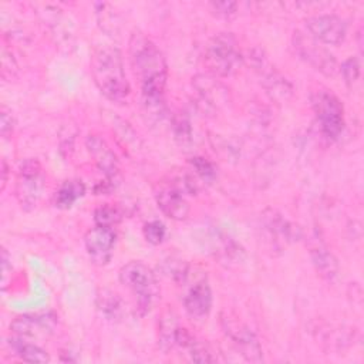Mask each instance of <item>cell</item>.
Masks as SVG:
<instances>
[{"label":"cell","mask_w":364,"mask_h":364,"mask_svg":"<svg viewBox=\"0 0 364 364\" xmlns=\"http://www.w3.org/2000/svg\"><path fill=\"white\" fill-rule=\"evenodd\" d=\"M222 326L226 336L232 340L237 351L247 360L259 363L263 360L260 343L255 333L242 321L232 320L230 317H222Z\"/></svg>","instance_id":"cell-10"},{"label":"cell","mask_w":364,"mask_h":364,"mask_svg":"<svg viewBox=\"0 0 364 364\" xmlns=\"http://www.w3.org/2000/svg\"><path fill=\"white\" fill-rule=\"evenodd\" d=\"M263 223L270 236L277 237L276 240H290L294 236V228L274 210H269V215L263 216Z\"/></svg>","instance_id":"cell-21"},{"label":"cell","mask_w":364,"mask_h":364,"mask_svg":"<svg viewBox=\"0 0 364 364\" xmlns=\"http://www.w3.org/2000/svg\"><path fill=\"white\" fill-rule=\"evenodd\" d=\"M213 13L222 18H230L237 11V3L235 1H213L209 4Z\"/></svg>","instance_id":"cell-29"},{"label":"cell","mask_w":364,"mask_h":364,"mask_svg":"<svg viewBox=\"0 0 364 364\" xmlns=\"http://www.w3.org/2000/svg\"><path fill=\"white\" fill-rule=\"evenodd\" d=\"M310 257L311 263L316 269V272L323 277L324 280H334L338 274V263L334 255L323 245H316L310 249Z\"/></svg>","instance_id":"cell-16"},{"label":"cell","mask_w":364,"mask_h":364,"mask_svg":"<svg viewBox=\"0 0 364 364\" xmlns=\"http://www.w3.org/2000/svg\"><path fill=\"white\" fill-rule=\"evenodd\" d=\"M313 111L321 134L328 139H336L344 129V107L341 101L328 90H318L311 98Z\"/></svg>","instance_id":"cell-5"},{"label":"cell","mask_w":364,"mask_h":364,"mask_svg":"<svg viewBox=\"0 0 364 364\" xmlns=\"http://www.w3.org/2000/svg\"><path fill=\"white\" fill-rule=\"evenodd\" d=\"M85 193V185L80 179H70L63 182L54 196V203L57 208L68 209Z\"/></svg>","instance_id":"cell-19"},{"label":"cell","mask_w":364,"mask_h":364,"mask_svg":"<svg viewBox=\"0 0 364 364\" xmlns=\"http://www.w3.org/2000/svg\"><path fill=\"white\" fill-rule=\"evenodd\" d=\"M44 188L43 168L37 159H26L18 169L16 195L24 209H31L38 202Z\"/></svg>","instance_id":"cell-7"},{"label":"cell","mask_w":364,"mask_h":364,"mask_svg":"<svg viewBox=\"0 0 364 364\" xmlns=\"http://www.w3.org/2000/svg\"><path fill=\"white\" fill-rule=\"evenodd\" d=\"M85 145L88 152L92 155L98 169L105 175L108 181H112L115 175L118 173V159L117 155L111 151V148L107 145V142L95 135L91 134L85 139Z\"/></svg>","instance_id":"cell-13"},{"label":"cell","mask_w":364,"mask_h":364,"mask_svg":"<svg viewBox=\"0 0 364 364\" xmlns=\"http://www.w3.org/2000/svg\"><path fill=\"white\" fill-rule=\"evenodd\" d=\"M10 346L16 351V354L27 363H48L50 361V355L44 348H41L37 344L26 341V338H23V337L13 336L10 340Z\"/></svg>","instance_id":"cell-18"},{"label":"cell","mask_w":364,"mask_h":364,"mask_svg":"<svg viewBox=\"0 0 364 364\" xmlns=\"http://www.w3.org/2000/svg\"><path fill=\"white\" fill-rule=\"evenodd\" d=\"M55 317L51 314H34V316H20L11 321L10 330L13 336L18 337H33L38 331H47L54 326Z\"/></svg>","instance_id":"cell-15"},{"label":"cell","mask_w":364,"mask_h":364,"mask_svg":"<svg viewBox=\"0 0 364 364\" xmlns=\"http://www.w3.org/2000/svg\"><path fill=\"white\" fill-rule=\"evenodd\" d=\"M183 307L191 317H206L212 309V290L209 283L202 279L189 287L183 297Z\"/></svg>","instance_id":"cell-14"},{"label":"cell","mask_w":364,"mask_h":364,"mask_svg":"<svg viewBox=\"0 0 364 364\" xmlns=\"http://www.w3.org/2000/svg\"><path fill=\"white\" fill-rule=\"evenodd\" d=\"M291 44L299 58H301L304 63H307L321 74L333 77L338 71V65L334 55L324 46H321V43L316 41L311 36L301 31H296L293 34Z\"/></svg>","instance_id":"cell-6"},{"label":"cell","mask_w":364,"mask_h":364,"mask_svg":"<svg viewBox=\"0 0 364 364\" xmlns=\"http://www.w3.org/2000/svg\"><path fill=\"white\" fill-rule=\"evenodd\" d=\"M91 74L101 94L114 102L129 95L131 87L124 70L121 51L114 46H100L91 55Z\"/></svg>","instance_id":"cell-2"},{"label":"cell","mask_w":364,"mask_h":364,"mask_svg":"<svg viewBox=\"0 0 364 364\" xmlns=\"http://www.w3.org/2000/svg\"><path fill=\"white\" fill-rule=\"evenodd\" d=\"M155 200L161 212L172 220H185L189 215V205L183 192L175 183L161 185L155 191Z\"/></svg>","instance_id":"cell-12"},{"label":"cell","mask_w":364,"mask_h":364,"mask_svg":"<svg viewBox=\"0 0 364 364\" xmlns=\"http://www.w3.org/2000/svg\"><path fill=\"white\" fill-rule=\"evenodd\" d=\"M94 220H95V225L114 228L121 220V212L117 206L101 205L94 212Z\"/></svg>","instance_id":"cell-23"},{"label":"cell","mask_w":364,"mask_h":364,"mask_svg":"<svg viewBox=\"0 0 364 364\" xmlns=\"http://www.w3.org/2000/svg\"><path fill=\"white\" fill-rule=\"evenodd\" d=\"M172 129H173L175 139L181 145L191 144V141H192V128H191V122L188 121L186 117H183V115L173 117Z\"/></svg>","instance_id":"cell-25"},{"label":"cell","mask_w":364,"mask_h":364,"mask_svg":"<svg viewBox=\"0 0 364 364\" xmlns=\"http://www.w3.org/2000/svg\"><path fill=\"white\" fill-rule=\"evenodd\" d=\"M129 61L141 84L142 102L151 114L164 115L166 61L158 46L145 34L135 31L128 43Z\"/></svg>","instance_id":"cell-1"},{"label":"cell","mask_w":364,"mask_h":364,"mask_svg":"<svg viewBox=\"0 0 364 364\" xmlns=\"http://www.w3.org/2000/svg\"><path fill=\"white\" fill-rule=\"evenodd\" d=\"M14 121L11 118V115L7 112V111H1V115H0V134L3 138H7L9 135H11L13 132V125Z\"/></svg>","instance_id":"cell-30"},{"label":"cell","mask_w":364,"mask_h":364,"mask_svg":"<svg viewBox=\"0 0 364 364\" xmlns=\"http://www.w3.org/2000/svg\"><path fill=\"white\" fill-rule=\"evenodd\" d=\"M7 172H9L7 164H6V161H3L1 162V189H4L6 182H7Z\"/></svg>","instance_id":"cell-31"},{"label":"cell","mask_w":364,"mask_h":364,"mask_svg":"<svg viewBox=\"0 0 364 364\" xmlns=\"http://www.w3.org/2000/svg\"><path fill=\"white\" fill-rule=\"evenodd\" d=\"M309 36L316 41L327 46H337L346 40L347 26L344 20L336 14H316L306 18Z\"/></svg>","instance_id":"cell-9"},{"label":"cell","mask_w":364,"mask_h":364,"mask_svg":"<svg viewBox=\"0 0 364 364\" xmlns=\"http://www.w3.org/2000/svg\"><path fill=\"white\" fill-rule=\"evenodd\" d=\"M164 273L172 277L175 282H183L188 276V264L183 260L169 259L164 263Z\"/></svg>","instance_id":"cell-27"},{"label":"cell","mask_w":364,"mask_h":364,"mask_svg":"<svg viewBox=\"0 0 364 364\" xmlns=\"http://www.w3.org/2000/svg\"><path fill=\"white\" fill-rule=\"evenodd\" d=\"M252 67L257 73L262 80V85L266 92L277 100V101H287L291 95V84L280 74L269 61V58L263 54V51L257 50L252 53Z\"/></svg>","instance_id":"cell-8"},{"label":"cell","mask_w":364,"mask_h":364,"mask_svg":"<svg viewBox=\"0 0 364 364\" xmlns=\"http://www.w3.org/2000/svg\"><path fill=\"white\" fill-rule=\"evenodd\" d=\"M144 237L151 245H161L166 236V228L161 220H149L144 225Z\"/></svg>","instance_id":"cell-26"},{"label":"cell","mask_w":364,"mask_h":364,"mask_svg":"<svg viewBox=\"0 0 364 364\" xmlns=\"http://www.w3.org/2000/svg\"><path fill=\"white\" fill-rule=\"evenodd\" d=\"M188 353L189 358L195 363H213L216 358L212 355V351L209 350V347L202 343L200 340H198L195 336H192L189 338V341L186 343V346L182 348Z\"/></svg>","instance_id":"cell-22"},{"label":"cell","mask_w":364,"mask_h":364,"mask_svg":"<svg viewBox=\"0 0 364 364\" xmlns=\"http://www.w3.org/2000/svg\"><path fill=\"white\" fill-rule=\"evenodd\" d=\"M179 323L176 320V316L172 311H166L159 323V331H158V343L164 351H169L175 348V340L176 333L179 330Z\"/></svg>","instance_id":"cell-20"},{"label":"cell","mask_w":364,"mask_h":364,"mask_svg":"<svg viewBox=\"0 0 364 364\" xmlns=\"http://www.w3.org/2000/svg\"><path fill=\"white\" fill-rule=\"evenodd\" d=\"M97 309L107 320L118 321L124 314V301L115 291L102 289L97 296Z\"/></svg>","instance_id":"cell-17"},{"label":"cell","mask_w":364,"mask_h":364,"mask_svg":"<svg viewBox=\"0 0 364 364\" xmlns=\"http://www.w3.org/2000/svg\"><path fill=\"white\" fill-rule=\"evenodd\" d=\"M189 164L195 173L205 182H212L216 178V166L203 156H193L189 159Z\"/></svg>","instance_id":"cell-24"},{"label":"cell","mask_w":364,"mask_h":364,"mask_svg":"<svg viewBox=\"0 0 364 364\" xmlns=\"http://www.w3.org/2000/svg\"><path fill=\"white\" fill-rule=\"evenodd\" d=\"M338 71L341 73L344 81L351 85L353 82H355L360 77V61L355 57H348L347 60H344L338 68Z\"/></svg>","instance_id":"cell-28"},{"label":"cell","mask_w":364,"mask_h":364,"mask_svg":"<svg viewBox=\"0 0 364 364\" xmlns=\"http://www.w3.org/2000/svg\"><path fill=\"white\" fill-rule=\"evenodd\" d=\"M119 282L132 291L136 299V310L145 316L159 296V286L155 273L142 262L131 260L118 273Z\"/></svg>","instance_id":"cell-3"},{"label":"cell","mask_w":364,"mask_h":364,"mask_svg":"<svg viewBox=\"0 0 364 364\" xmlns=\"http://www.w3.org/2000/svg\"><path fill=\"white\" fill-rule=\"evenodd\" d=\"M242 58L237 41L230 33L213 36L205 48V64L218 77L232 75L239 68Z\"/></svg>","instance_id":"cell-4"},{"label":"cell","mask_w":364,"mask_h":364,"mask_svg":"<svg viewBox=\"0 0 364 364\" xmlns=\"http://www.w3.org/2000/svg\"><path fill=\"white\" fill-rule=\"evenodd\" d=\"M115 230L114 228L100 226L90 229L84 236V243L90 260L97 266H104L111 260L115 246Z\"/></svg>","instance_id":"cell-11"}]
</instances>
